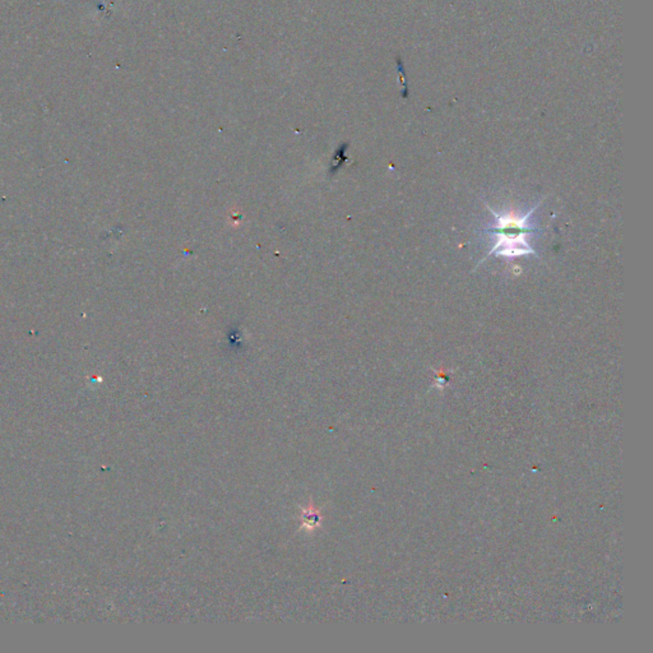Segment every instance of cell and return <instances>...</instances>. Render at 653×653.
Listing matches in <instances>:
<instances>
[{
	"mask_svg": "<svg viewBox=\"0 0 653 653\" xmlns=\"http://www.w3.org/2000/svg\"><path fill=\"white\" fill-rule=\"evenodd\" d=\"M538 205L540 203L536 205V207H533L531 211L527 212L525 216L521 217L514 213L498 215L487 205L489 211L493 213L496 225L487 227L485 232L496 234L498 237H496V243L494 245L493 249L489 251V254L482 259V262H485L490 256L516 258V256L533 254L540 258L536 250L533 249L525 239V234L538 232L536 226L530 225V218L538 210Z\"/></svg>",
	"mask_w": 653,
	"mask_h": 653,
	"instance_id": "obj_1",
	"label": "cell"
}]
</instances>
